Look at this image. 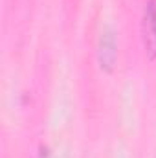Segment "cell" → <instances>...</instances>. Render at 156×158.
<instances>
[{"label":"cell","mask_w":156,"mask_h":158,"mask_svg":"<svg viewBox=\"0 0 156 158\" xmlns=\"http://www.w3.org/2000/svg\"><path fill=\"white\" fill-rule=\"evenodd\" d=\"M143 44L151 59H156V0H147L143 9Z\"/></svg>","instance_id":"6da1fadb"},{"label":"cell","mask_w":156,"mask_h":158,"mask_svg":"<svg viewBox=\"0 0 156 158\" xmlns=\"http://www.w3.org/2000/svg\"><path fill=\"white\" fill-rule=\"evenodd\" d=\"M117 59V44H116V37L112 31H103L101 39H99V63L101 68L110 72L114 68V63Z\"/></svg>","instance_id":"7a4b0ae2"}]
</instances>
